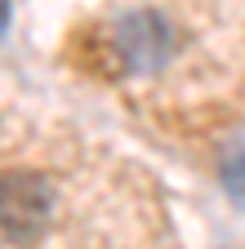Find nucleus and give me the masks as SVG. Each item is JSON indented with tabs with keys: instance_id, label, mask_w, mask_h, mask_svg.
<instances>
[{
	"instance_id": "nucleus-1",
	"label": "nucleus",
	"mask_w": 245,
	"mask_h": 249,
	"mask_svg": "<svg viewBox=\"0 0 245 249\" xmlns=\"http://www.w3.org/2000/svg\"><path fill=\"white\" fill-rule=\"evenodd\" d=\"M103 58L120 85L245 80V0H134L103 27Z\"/></svg>"
},
{
	"instance_id": "nucleus-2",
	"label": "nucleus",
	"mask_w": 245,
	"mask_h": 249,
	"mask_svg": "<svg viewBox=\"0 0 245 249\" xmlns=\"http://www.w3.org/2000/svg\"><path fill=\"white\" fill-rule=\"evenodd\" d=\"M223 187L236 205H245V138H232L223 147Z\"/></svg>"
}]
</instances>
